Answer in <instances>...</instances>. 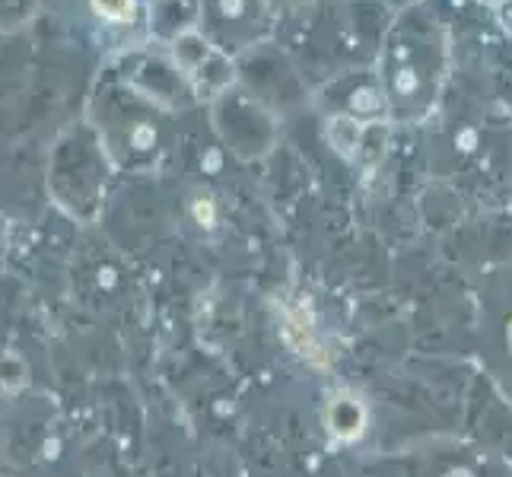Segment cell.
Returning <instances> with one entry per match:
<instances>
[{"instance_id":"cell-2","label":"cell","mask_w":512,"mask_h":477,"mask_svg":"<svg viewBox=\"0 0 512 477\" xmlns=\"http://www.w3.org/2000/svg\"><path fill=\"white\" fill-rule=\"evenodd\" d=\"M287 338L296 344L299 353H306V357H312V360H322L319 341L312 338L309 322H303V312H290V315H287Z\"/></svg>"},{"instance_id":"cell-3","label":"cell","mask_w":512,"mask_h":477,"mask_svg":"<svg viewBox=\"0 0 512 477\" xmlns=\"http://www.w3.org/2000/svg\"><path fill=\"white\" fill-rule=\"evenodd\" d=\"M93 10L105 23H131L137 13V0H93Z\"/></svg>"},{"instance_id":"cell-4","label":"cell","mask_w":512,"mask_h":477,"mask_svg":"<svg viewBox=\"0 0 512 477\" xmlns=\"http://www.w3.org/2000/svg\"><path fill=\"white\" fill-rule=\"evenodd\" d=\"M484 4H490V7H506L509 0H484Z\"/></svg>"},{"instance_id":"cell-1","label":"cell","mask_w":512,"mask_h":477,"mask_svg":"<svg viewBox=\"0 0 512 477\" xmlns=\"http://www.w3.org/2000/svg\"><path fill=\"white\" fill-rule=\"evenodd\" d=\"M328 137H331V144L338 147L344 156H350V153H357V150H360V140H363V125H360L357 118L341 115V118H334V121H331Z\"/></svg>"}]
</instances>
